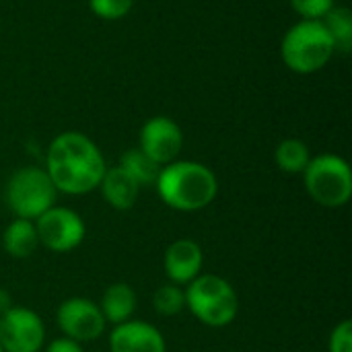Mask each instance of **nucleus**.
Instances as JSON below:
<instances>
[{
	"mask_svg": "<svg viewBox=\"0 0 352 352\" xmlns=\"http://www.w3.org/2000/svg\"><path fill=\"white\" fill-rule=\"evenodd\" d=\"M105 169L99 146L80 132H62L50 142L45 173L62 194L85 196L97 190Z\"/></svg>",
	"mask_w": 352,
	"mask_h": 352,
	"instance_id": "nucleus-1",
	"label": "nucleus"
},
{
	"mask_svg": "<svg viewBox=\"0 0 352 352\" xmlns=\"http://www.w3.org/2000/svg\"><path fill=\"white\" fill-rule=\"evenodd\" d=\"M161 200L179 212H198L212 204L219 194V182L212 169L196 161H171L157 175Z\"/></svg>",
	"mask_w": 352,
	"mask_h": 352,
	"instance_id": "nucleus-2",
	"label": "nucleus"
},
{
	"mask_svg": "<svg viewBox=\"0 0 352 352\" xmlns=\"http://www.w3.org/2000/svg\"><path fill=\"white\" fill-rule=\"evenodd\" d=\"M336 54V43L324 21L301 19L283 37L280 58L297 74H314L322 70Z\"/></svg>",
	"mask_w": 352,
	"mask_h": 352,
	"instance_id": "nucleus-3",
	"label": "nucleus"
},
{
	"mask_svg": "<svg viewBox=\"0 0 352 352\" xmlns=\"http://www.w3.org/2000/svg\"><path fill=\"white\" fill-rule=\"evenodd\" d=\"M186 293V307L208 328H225L239 314V297L233 285L217 274L196 276Z\"/></svg>",
	"mask_w": 352,
	"mask_h": 352,
	"instance_id": "nucleus-4",
	"label": "nucleus"
},
{
	"mask_svg": "<svg viewBox=\"0 0 352 352\" xmlns=\"http://www.w3.org/2000/svg\"><path fill=\"white\" fill-rule=\"evenodd\" d=\"M303 182L314 202L324 208H342L351 200V165L338 155L326 153L314 157L303 171Z\"/></svg>",
	"mask_w": 352,
	"mask_h": 352,
	"instance_id": "nucleus-5",
	"label": "nucleus"
},
{
	"mask_svg": "<svg viewBox=\"0 0 352 352\" xmlns=\"http://www.w3.org/2000/svg\"><path fill=\"white\" fill-rule=\"evenodd\" d=\"M58 190L41 167H21L6 184V204L16 219L35 221L56 204Z\"/></svg>",
	"mask_w": 352,
	"mask_h": 352,
	"instance_id": "nucleus-6",
	"label": "nucleus"
},
{
	"mask_svg": "<svg viewBox=\"0 0 352 352\" xmlns=\"http://www.w3.org/2000/svg\"><path fill=\"white\" fill-rule=\"evenodd\" d=\"M39 243L56 254L76 250L87 235V225L78 212L66 206H52L39 219H35Z\"/></svg>",
	"mask_w": 352,
	"mask_h": 352,
	"instance_id": "nucleus-7",
	"label": "nucleus"
},
{
	"mask_svg": "<svg viewBox=\"0 0 352 352\" xmlns=\"http://www.w3.org/2000/svg\"><path fill=\"white\" fill-rule=\"evenodd\" d=\"M56 322L62 334L78 344L95 342L105 332V318L99 303L87 297H70L56 309Z\"/></svg>",
	"mask_w": 352,
	"mask_h": 352,
	"instance_id": "nucleus-8",
	"label": "nucleus"
},
{
	"mask_svg": "<svg viewBox=\"0 0 352 352\" xmlns=\"http://www.w3.org/2000/svg\"><path fill=\"white\" fill-rule=\"evenodd\" d=\"M45 342V326L41 318L27 307H10L0 316V349L2 352H39Z\"/></svg>",
	"mask_w": 352,
	"mask_h": 352,
	"instance_id": "nucleus-9",
	"label": "nucleus"
},
{
	"mask_svg": "<svg viewBox=\"0 0 352 352\" xmlns=\"http://www.w3.org/2000/svg\"><path fill=\"white\" fill-rule=\"evenodd\" d=\"M138 142H140L138 148L148 159H153L159 167H163L175 161L177 155L182 153L184 134H182V128L171 118L157 116V118H151L142 126Z\"/></svg>",
	"mask_w": 352,
	"mask_h": 352,
	"instance_id": "nucleus-10",
	"label": "nucleus"
},
{
	"mask_svg": "<svg viewBox=\"0 0 352 352\" xmlns=\"http://www.w3.org/2000/svg\"><path fill=\"white\" fill-rule=\"evenodd\" d=\"M204 254L194 239H175L163 256L165 276L173 285H190L196 276L202 274Z\"/></svg>",
	"mask_w": 352,
	"mask_h": 352,
	"instance_id": "nucleus-11",
	"label": "nucleus"
},
{
	"mask_svg": "<svg viewBox=\"0 0 352 352\" xmlns=\"http://www.w3.org/2000/svg\"><path fill=\"white\" fill-rule=\"evenodd\" d=\"M111 352H167V342L159 328L140 320L118 324L109 336Z\"/></svg>",
	"mask_w": 352,
	"mask_h": 352,
	"instance_id": "nucleus-12",
	"label": "nucleus"
},
{
	"mask_svg": "<svg viewBox=\"0 0 352 352\" xmlns=\"http://www.w3.org/2000/svg\"><path fill=\"white\" fill-rule=\"evenodd\" d=\"M99 190L105 198V202L116 210H130L136 200L140 186L118 165L111 169H105V175L99 184Z\"/></svg>",
	"mask_w": 352,
	"mask_h": 352,
	"instance_id": "nucleus-13",
	"label": "nucleus"
},
{
	"mask_svg": "<svg viewBox=\"0 0 352 352\" xmlns=\"http://www.w3.org/2000/svg\"><path fill=\"white\" fill-rule=\"evenodd\" d=\"M136 293L128 283H113L105 289L99 309L105 318V322L118 326L134 318L136 311Z\"/></svg>",
	"mask_w": 352,
	"mask_h": 352,
	"instance_id": "nucleus-14",
	"label": "nucleus"
},
{
	"mask_svg": "<svg viewBox=\"0 0 352 352\" xmlns=\"http://www.w3.org/2000/svg\"><path fill=\"white\" fill-rule=\"evenodd\" d=\"M39 245L35 221L27 219H14L2 233V248L10 258L23 260L29 258Z\"/></svg>",
	"mask_w": 352,
	"mask_h": 352,
	"instance_id": "nucleus-15",
	"label": "nucleus"
},
{
	"mask_svg": "<svg viewBox=\"0 0 352 352\" xmlns=\"http://www.w3.org/2000/svg\"><path fill=\"white\" fill-rule=\"evenodd\" d=\"M120 167L142 188V186H153L157 182V175L161 171V167L148 159L138 146L136 148H130L126 151L122 157H120Z\"/></svg>",
	"mask_w": 352,
	"mask_h": 352,
	"instance_id": "nucleus-16",
	"label": "nucleus"
},
{
	"mask_svg": "<svg viewBox=\"0 0 352 352\" xmlns=\"http://www.w3.org/2000/svg\"><path fill=\"white\" fill-rule=\"evenodd\" d=\"M274 159H276V165H278L280 171L295 175V173L305 171L307 163L311 161V155H309V148H307V144L303 140L287 138L276 146Z\"/></svg>",
	"mask_w": 352,
	"mask_h": 352,
	"instance_id": "nucleus-17",
	"label": "nucleus"
},
{
	"mask_svg": "<svg viewBox=\"0 0 352 352\" xmlns=\"http://www.w3.org/2000/svg\"><path fill=\"white\" fill-rule=\"evenodd\" d=\"M326 29L330 31L336 50L351 52L352 47V14L346 6H334L324 19Z\"/></svg>",
	"mask_w": 352,
	"mask_h": 352,
	"instance_id": "nucleus-18",
	"label": "nucleus"
},
{
	"mask_svg": "<svg viewBox=\"0 0 352 352\" xmlns=\"http://www.w3.org/2000/svg\"><path fill=\"white\" fill-rule=\"evenodd\" d=\"M153 309L159 314V316H165V318H171V316H177L186 309V293L184 289H179V285H163L155 291L153 295Z\"/></svg>",
	"mask_w": 352,
	"mask_h": 352,
	"instance_id": "nucleus-19",
	"label": "nucleus"
},
{
	"mask_svg": "<svg viewBox=\"0 0 352 352\" xmlns=\"http://www.w3.org/2000/svg\"><path fill=\"white\" fill-rule=\"evenodd\" d=\"M91 10L105 21H118L124 19L130 10L134 0H89Z\"/></svg>",
	"mask_w": 352,
	"mask_h": 352,
	"instance_id": "nucleus-20",
	"label": "nucleus"
},
{
	"mask_svg": "<svg viewBox=\"0 0 352 352\" xmlns=\"http://www.w3.org/2000/svg\"><path fill=\"white\" fill-rule=\"evenodd\" d=\"M291 6L297 14H301V19L322 21L336 4L334 0H291Z\"/></svg>",
	"mask_w": 352,
	"mask_h": 352,
	"instance_id": "nucleus-21",
	"label": "nucleus"
},
{
	"mask_svg": "<svg viewBox=\"0 0 352 352\" xmlns=\"http://www.w3.org/2000/svg\"><path fill=\"white\" fill-rule=\"evenodd\" d=\"M328 352H352V324L351 320H342L330 334Z\"/></svg>",
	"mask_w": 352,
	"mask_h": 352,
	"instance_id": "nucleus-22",
	"label": "nucleus"
},
{
	"mask_svg": "<svg viewBox=\"0 0 352 352\" xmlns=\"http://www.w3.org/2000/svg\"><path fill=\"white\" fill-rule=\"evenodd\" d=\"M45 352H85L82 351V346L78 344V342H74V340H70V338H56L54 342H50L47 344V349Z\"/></svg>",
	"mask_w": 352,
	"mask_h": 352,
	"instance_id": "nucleus-23",
	"label": "nucleus"
},
{
	"mask_svg": "<svg viewBox=\"0 0 352 352\" xmlns=\"http://www.w3.org/2000/svg\"><path fill=\"white\" fill-rule=\"evenodd\" d=\"M10 307H12V297H10V293H8L6 289L0 287V316L6 314Z\"/></svg>",
	"mask_w": 352,
	"mask_h": 352,
	"instance_id": "nucleus-24",
	"label": "nucleus"
},
{
	"mask_svg": "<svg viewBox=\"0 0 352 352\" xmlns=\"http://www.w3.org/2000/svg\"><path fill=\"white\" fill-rule=\"evenodd\" d=\"M0 352H2V349H0Z\"/></svg>",
	"mask_w": 352,
	"mask_h": 352,
	"instance_id": "nucleus-25",
	"label": "nucleus"
}]
</instances>
